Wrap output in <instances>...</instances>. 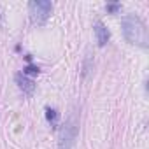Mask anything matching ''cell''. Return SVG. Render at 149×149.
<instances>
[{"instance_id": "6da1fadb", "label": "cell", "mask_w": 149, "mask_h": 149, "mask_svg": "<svg viewBox=\"0 0 149 149\" xmlns=\"http://www.w3.org/2000/svg\"><path fill=\"white\" fill-rule=\"evenodd\" d=\"M121 28H123V35L125 39L133 44L139 46L142 49H146L149 46V35H147V26L146 23L135 16V14H128L121 19Z\"/></svg>"}, {"instance_id": "3957f363", "label": "cell", "mask_w": 149, "mask_h": 149, "mask_svg": "<svg viewBox=\"0 0 149 149\" xmlns=\"http://www.w3.org/2000/svg\"><path fill=\"white\" fill-rule=\"evenodd\" d=\"M53 13V4L47 0H32L28 4V14L33 25H44Z\"/></svg>"}, {"instance_id": "5b68a950", "label": "cell", "mask_w": 149, "mask_h": 149, "mask_svg": "<svg viewBox=\"0 0 149 149\" xmlns=\"http://www.w3.org/2000/svg\"><path fill=\"white\" fill-rule=\"evenodd\" d=\"M93 28H95V35H97V42H98V46H100V47H104V46L109 42V37H111V33H109L107 26H105L102 21H97Z\"/></svg>"}, {"instance_id": "7a4b0ae2", "label": "cell", "mask_w": 149, "mask_h": 149, "mask_svg": "<svg viewBox=\"0 0 149 149\" xmlns=\"http://www.w3.org/2000/svg\"><path fill=\"white\" fill-rule=\"evenodd\" d=\"M77 130H79V121H77L76 114H70L63 125L60 142H58V149H72L74 142L77 139Z\"/></svg>"}, {"instance_id": "8992f818", "label": "cell", "mask_w": 149, "mask_h": 149, "mask_svg": "<svg viewBox=\"0 0 149 149\" xmlns=\"http://www.w3.org/2000/svg\"><path fill=\"white\" fill-rule=\"evenodd\" d=\"M46 119L51 126H56L58 125V112L56 109H51V107H46Z\"/></svg>"}, {"instance_id": "277c9868", "label": "cell", "mask_w": 149, "mask_h": 149, "mask_svg": "<svg viewBox=\"0 0 149 149\" xmlns=\"http://www.w3.org/2000/svg\"><path fill=\"white\" fill-rule=\"evenodd\" d=\"M16 84L25 95H32L35 91V83L32 79H28L25 74H16Z\"/></svg>"}, {"instance_id": "ba28073f", "label": "cell", "mask_w": 149, "mask_h": 149, "mask_svg": "<svg viewBox=\"0 0 149 149\" xmlns=\"http://www.w3.org/2000/svg\"><path fill=\"white\" fill-rule=\"evenodd\" d=\"M25 72H28V74H39V68L30 65V67H26V68H25Z\"/></svg>"}, {"instance_id": "52a82bcc", "label": "cell", "mask_w": 149, "mask_h": 149, "mask_svg": "<svg viewBox=\"0 0 149 149\" xmlns=\"http://www.w3.org/2000/svg\"><path fill=\"white\" fill-rule=\"evenodd\" d=\"M119 9H121V4H109L107 6V11L109 13H118Z\"/></svg>"}]
</instances>
